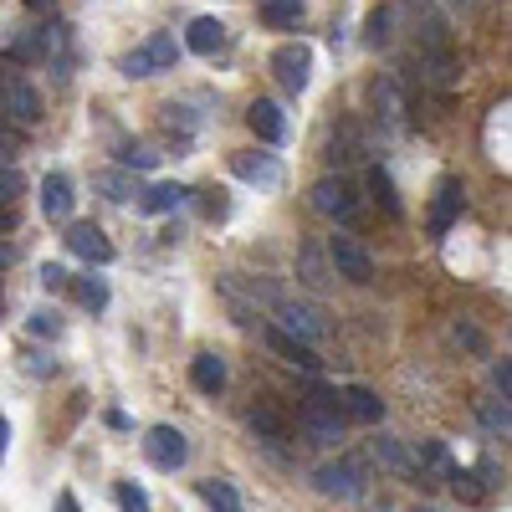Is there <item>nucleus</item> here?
<instances>
[{"label": "nucleus", "mask_w": 512, "mask_h": 512, "mask_svg": "<svg viewBox=\"0 0 512 512\" xmlns=\"http://www.w3.org/2000/svg\"><path fill=\"white\" fill-rule=\"evenodd\" d=\"M297 425H303V436L313 446H338L344 441V405H338V390L313 384V390L303 395V405H297Z\"/></svg>", "instance_id": "obj_1"}, {"label": "nucleus", "mask_w": 512, "mask_h": 512, "mask_svg": "<svg viewBox=\"0 0 512 512\" xmlns=\"http://www.w3.org/2000/svg\"><path fill=\"white\" fill-rule=\"evenodd\" d=\"M461 210H466V190H461V180H441V185H436V205H431V221H425V231H431V236H446V231L456 226Z\"/></svg>", "instance_id": "obj_11"}, {"label": "nucleus", "mask_w": 512, "mask_h": 512, "mask_svg": "<svg viewBox=\"0 0 512 512\" xmlns=\"http://www.w3.org/2000/svg\"><path fill=\"white\" fill-rule=\"evenodd\" d=\"M41 287H47V292H62V287H67V267L47 262V267H41Z\"/></svg>", "instance_id": "obj_37"}, {"label": "nucleus", "mask_w": 512, "mask_h": 512, "mask_svg": "<svg viewBox=\"0 0 512 512\" xmlns=\"http://www.w3.org/2000/svg\"><path fill=\"white\" fill-rule=\"evenodd\" d=\"M328 267L338 277H349V282H374V256L354 241V236H328Z\"/></svg>", "instance_id": "obj_6"}, {"label": "nucleus", "mask_w": 512, "mask_h": 512, "mask_svg": "<svg viewBox=\"0 0 512 512\" xmlns=\"http://www.w3.org/2000/svg\"><path fill=\"white\" fill-rule=\"evenodd\" d=\"M72 205H77L72 180L62 175V169H52V175L41 180V216H47V221H67V216H72Z\"/></svg>", "instance_id": "obj_15"}, {"label": "nucleus", "mask_w": 512, "mask_h": 512, "mask_svg": "<svg viewBox=\"0 0 512 512\" xmlns=\"http://www.w3.org/2000/svg\"><path fill=\"white\" fill-rule=\"evenodd\" d=\"M374 456H379V466H390V472H405V477L415 472V456H410L395 436H379V441H374Z\"/></svg>", "instance_id": "obj_25"}, {"label": "nucleus", "mask_w": 512, "mask_h": 512, "mask_svg": "<svg viewBox=\"0 0 512 512\" xmlns=\"http://www.w3.org/2000/svg\"><path fill=\"white\" fill-rule=\"evenodd\" d=\"M446 477H451V492H456L461 502H482V497H487V487L477 482V472H461V466H451Z\"/></svg>", "instance_id": "obj_28"}, {"label": "nucleus", "mask_w": 512, "mask_h": 512, "mask_svg": "<svg viewBox=\"0 0 512 512\" xmlns=\"http://www.w3.org/2000/svg\"><path fill=\"white\" fill-rule=\"evenodd\" d=\"M369 108L384 128H400L405 123V98H400V82L395 77H374L369 82Z\"/></svg>", "instance_id": "obj_12"}, {"label": "nucleus", "mask_w": 512, "mask_h": 512, "mask_svg": "<svg viewBox=\"0 0 512 512\" xmlns=\"http://www.w3.org/2000/svg\"><path fill=\"white\" fill-rule=\"evenodd\" d=\"M328 159L344 169V164H359L364 159V139H359V128L344 123V128H333V139H328Z\"/></svg>", "instance_id": "obj_21"}, {"label": "nucleus", "mask_w": 512, "mask_h": 512, "mask_svg": "<svg viewBox=\"0 0 512 512\" xmlns=\"http://www.w3.org/2000/svg\"><path fill=\"white\" fill-rule=\"evenodd\" d=\"M118 507L123 512H149V492L139 482H118Z\"/></svg>", "instance_id": "obj_33"}, {"label": "nucleus", "mask_w": 512, "mask_h": 512, "mask_svg": "<svg viewBox=\"0 0 512 512\" xmlns=\"http://www.w3.org/2000/svg\"><path fill=\"white\" fill-rule=\"evenodd\" d=\"M231 175L236 180H246V185H262V190H277L282 185V164H277V154H231Z\"/></svg>", "instance_id": "obj_9"}, {"label": "nucleus", "mask_w": 512, "mask_h": 512, "mask_svg": "<svg viewBox=\"0 0 512 512\" xmlns=\"http://www.w3.org/2000/svg\"><path fill=\"white\" fill-rule=\"evenodd\" d=\"M277 318H282L277 328H287L292 338H303V344H313V349L323 344V333H328L323 318H318L313 308H297V303H277Z\"/></svg>", "instance_id": "obj_16"}, {"label": "nucleus", "mask_w": 512, "mask_h": 512, "mask_svg": "<svg viewBox=\"0 0 512 512\" xmlns=\"http://www.w3.org/2000/svg\"><path fill=\"white\" fill-rule=\"evenodd\" d=\"M57 512H82V507H77V497H72V492H62V497H57Z\"/></svg>", "instance_id": "obj_41"}, {"label": "nucleus", "mask_w": 512, "mask_h": 512, "mask_svg": "<svg viewBox=\"0 0 512 512\" xmlns=\"http://www.w3.org/2000/svg\"><path fill=\"white\" fill-rule=\"evenodd\" d=\"M190 384L200 395H221L226 390V359L221 354H195L190 359Z\"/></svg>", "instance_id": "obj_20"}, {"label": "nucleus", "mask_w": 512, "mask_h": 512, "mask_svg": "<svg viewBox=\"0 0 512 512\" xmlns=\"http://www.w3.org/2000/svg\"><path fill=\"white\" fill-rule=\"evenodd\" d=\"M67 246L82 256V262H93V267H108V262H113V241H108L98 226H72V231H67Z\"/></svg>", "instance_id": "obj_17"}, {"label": "nucleus", "mask_w": 512, "mask_h": 512, "mask_svg": "<svg viewBox=\"0 0 512 512\" xmlns=\"http://www.w3.org/2000/svg\"><path fill=\"white\" fill-rule=\"evenodd\" d=\"M246 123H251V134L262 139V144H282L287 139V113L272 103V98H256L246 108Z\"/></svg>", "instance_id": "obj_13"}, {"label": "nucleus", "mask_w": 512, "mask_h": 512, "mask_svg": "<svg viewBox=\"0 0 512 512\" xmlns=\"http://www.w3.org/2000/svg\"><path fill=\"white\" fill-rule=\"evenodd\" d=\"M338 405H344V420H364V425L384 420V400L369 390V384H344V390H338Z\"/></svg>", "instance_id": "obj_14"}, {"label": "nucleus", "mask_w": 512, "mask_h": 512, "mask_svg": "<svg viewBox=\"0 0 512 512\" xmlns=\"http://www.w3.org/2000/svg\"><path fill=\"white\" fill-rule=\"evenodd\" d=\"M364 41H369V47H384V41H390V11H374L369 16V36Z\"/></svg>", "instance_id": "obj_36"}, {"label": "nucleus", "mask_w": 512, "mask_h": 512, "mask_svg": "<svg viewBox=\"0 0 512 512\" xmlns=\"http://www.w3.org/2000/svg\"><path fill=\"white\" fill-rule=\"evenodd\" d=\"M313 482H318V492H323V497L354 502V497H364V487H369V472H364V461H359V456H338V461L318 466V472H313Z\"/></svg>", "instance_id": "obj_4"}, {"label": "nucleus", "mask_w": 512, "mask_h": 512, "mask_svg": "<svg viewBox=\"0 0 512 512\" xmlns=\"http://www.w3.org/2000/svg\"><path fill=\"white\" fill-rule=\"evenodd\" d=\"M185 200H190L185 185H154V190L139 195V210H149V216H169V210H180Z\"/></svg>", "instance_id": "obj_22"}, {"label": "nucleus", "mask_w": 512, "mask_h": 512, "mask_svg": "<svg viewBox=\"0 0 512 512\" xmlns=\"http://www.w3.org/2000/svg\"><path fill=\"white\" fill-rule=\"evenodd\" d=\"M226 26L216 21V16H195L190 21V36H185V47L195 52V57H216V52H226Z\"/></svg>", "instance_id": "obj_18"}, {"label": "nucleus", "mask_w": 512, "mask_h": 512, "mask_svg": "<svg viewBox=\"0 0 512 512\" xmlns=\"http://www.w3.org/2000/svg\"><path fill=\"white\" fill-rule=\"evenodd\" d=\"M118 159H123L128 169H154V164H159V154H149L144 144H123V149H118Z\"/></svg>", "instance_id": "obj_35"}, {"label": "nucleus", "mask_w": 512, "mask_h": 512, "mask_svg": "<svg viewBox=\"0 0 512 512\" xmlns=\"http://www.w3.org/2000/svg\"><path fill=\"white\" fill-rule=\"evenodd\" d=\"M425 461H431V466H441V472H451V451H446L441 441H425Z\"/></svg>", "instance_id": "obj_39"}, {"label": "nucleus", "mask_w": 512, "mask_h": 512, "mask_svg": "<svg viewBox=\"0 0 512 512\" xmlns=\"http://www.w3.org/2000/svg\"><path fill=\"white\" fill-rule=\"evenodd\" d=\"M93 185H98L108 200H118V205H128V200H139V195H144V190L134 185V175H128V169H103Z\"/></svg>", "instance_id": "obj_23"}, {"label": "nucleus", "mask_w": 512, "mask_h": 512, "mask_svg": "<svg viewBox=\"0 0 512 512\" xmlns=\"http://www.w3.org/2000/svg\"><path fill=\"white\" fill-rule=\"evenodd\" d=\"M369 195H374V200L384 205V216H400V210H405V205H400V195H395V180H390V169H379V164L369 169Z\"/></svg>", "instance_id": "obj_24"}, {"label": "nucleus", "mask_w": 512, "mask_h": 512, "mask_svg": "<svg viewBox=\"0 0 512 512\" xmlns=\"http://www.w3.org/2000/svg\"><path fill=\"white\" fill-rule=\"evenodd\" d=\"M272 72L287 93H303L308 77H313V47H303V41H282V47L272 52Z\"/></svg>", "instance_id": "obj_7"}, {"label": "nucleus", "mask_w": 512, "mask_h": 512, "mask_svg": "<svg viewBox=\"0 0 512 512\" xmlns=\"http://www.w3.org/2000/svg\"><path fill=\"white\" fill-rule=\"evenodd\" d=\"M246 425H251V436L267 441V446H282V441H287V420H282L277 405H267V400H256V405L246 410Z\"/></svg>", "instance_id": "obj_19"}, {"label": "nucleus", "mask_w": 512, "mask_h": 512, "mask_svg": "<svg viewBox=\"0 0 512 512\" xmlns=\"http://www.w3.org/2000/svg\"><path fill=\"white\" fill-rule=\"evenodd\" d=\"M272 26H292V21H303V0H267V11H262Z\"/></svg>", "instance_id": "obj_31"}, {"label": "nucleus", "mask_w": 512, "mask_h": 512, "mask_svg": "<svg viewBox=\"0 0 512 512\" xmlns=\"http://www.w3.org/2000/svg\"><path fill=\"white\" fill-rule=\"evenodd\" d=\"M262 338H267V349H272V354H282L287 364L308 369V374H318V369H323L318 349H313V344H303V338H292L287 328H277V323H272V328H262Z\"/></svg>", "instance_id": "obj_10"}, {"label": "nucleus", "mask_w": 512, "mask_h": 512, "mask_svg": "<svg viewBox=\"0 0 512 512\" xmlns=\"http://www.w3.org/2000/svg\"><path fill=\"white\" fill-rule=\"evenodd\" d=\"M6 267H11V251H6V246H0V272H6Z\"/></svg>", "instance_id": "obj_43"}, {"label": "nucleus", "mask_w": 512, "mask_h": 512, "mask_svg": "<svg viewBox=\"0 0 512 512\" xmlns=\"http://www.w3.org/2000/svg\"><path fill=\"white\" fill-rule=\"evenodd\" d=\"M180 62V47L169 31H154L149 41H139L134 52L123 57V77H159V72H175Z\"/></svg>", "instance_id": "obj_3"}, {"label": "nucleus", "mask_w": 512, "mask_h": 512, "mask_svg": "<svg viewBox=\"0 0 512 512\" xmlns=\"http://www.w3.org/2000/svg\"><path fill=\"white\" fill-rule=\"evenodd\" d=\"M77 303L93 308V313H103V308H108V282H103V277H82V282H77Z\"/></svg>", "instance_id": "obj_29"}, {"label": "nucleus", "mask_w": 512, "mask_h": 512, "mask_svg": "<svg viewBox=\"0 0 512 512\" xmlns=\"http://www.w3.org/2000/svg\"><path fill=\"white\" fill-rule=\"evenodd\" d=\"M26 333H31V338H57V333H62V318L47 313V308H36V313L26 318Z\"/></svg>", "instance_id": "obj_32"}, {"label": "nucleus", "mask_w": 512, "mask_h": 512, "mask_svg": "<svg viewBox=\"0 0 512 512\" xmlns=\"http://www.w3.org/2000/svg\"><path fill=\"white\" fill-rule=\"evenodd\" d=\"M6 441H11V420L0 415V456H6Z\"/></svg>", "instance_id": "obj_42"}, {"label": "nucleus", "mask_w": 512, "mask_h": 512, "mask_svg": "<svg viewBox=\"0 0 512 512\" xmlns=\"http://www.w3.org/2000/svg\"><path fill=\"white\" fill-rule=\"evenodd\" d=\"M16 195H21V175H16V164L0 169V210H16Z\"/></svg>", "instance_id": "obj_34"}, {"label": "nucleus", "mask_w": 512, "mask_h": 512, "mask_svg": "<svg viewBox=\"0 0 512 512\" xmlns=\"http://www.w3.org/2000/svg\"><path fill=\"white\" fill-rule=\"evenodd\" d=\"M200 497H205V507H216V512H241V492L231 487V482H200Z\"/></svg>", "instance_id": "obj_26"}, {"label": "nucleus", "mask_w": 512, "mask_h": 512, "mask_svg": "<svg viewBox=\"0 0 512 512\" xmlns=\"http://www.w3.org/2000/svg\"><path fill=\"white\" fill-rule=\"evenodd\" d=\"M11 57L16 62H31V57H47V26H36V31H26L16 47H11Z\"/></svg>", "instance_id": "obj_30"}, {"label": "nucleus", "mask_w": 512, "mask_h": 512, "mask_svg": "<svg viewBox=\"0 0 512 512\" xmlns=\"http://www.w3.org/2000/svg\"><path fill=\"white\" fill-rule=\"evenodd\" d=\"M0 108H6L16 123H26V128H36V123H41V93L31 88L26 77H16V72L0 77Z\"/></svg>", "instance_id": "obj_8"}, {"label": "nucleus", "mask_w": 512, "mask_h": 512, "mask_svg": "<svg viewBox=\"0 0 512 512\" xmlns=\"http://www.w3.org/2000/svg\"><path fill=\"white\" fill-rule=\"evenodd\" d=\"M492 390H497L502 400L512 395V364H507V359H502V364H492Z\"/></svg>", "instance_id": "obj_38"}, {"label": "nucleus", "mask_w": 512, "mask_h": 512, "mask_svg": "<svg viewBox=\"0 0 512 512\" xmlns=\"http://www.w3.org/2000/svg\"><path fill=\"white\" fill-rule=\"evenodd\" d=\"M144 456L159 466V472H180V466L190 461V441H185V431H175V425H149Z\"/></svg>", "instance_id": "obj_5"}, {"label": "nucleus", "mask_w": 512, "mask_h": 512, "mask_svg": "<svg viewBox=\"0 0 512 512\" xmlns=\"http://www.w3.org/2000/svg\"><path fill=\"white\" fill-rule=\"evenodd\" d=\"M482 415H487V425H492V431H502V436H507V400H502V405H487Z\"/></svg>", "instance_id": "obj_40"}, {"label": "nucleus", "mask_w": 512, "mask_h": 512, "mask_svg": "<svg viewBox=\"0 0 512 512\" xmlns=\"http://www.w3.org/2000/svg\"><path fill=\"white\" fill-rule=\"evenodd\" d=\"M11 159H16V154H11V149H0V169H6V164H11Z\"/></svg>", "instance_id": "obj_44"}, {"label": "nucleus", "mask_w": 512, "mask_h": 512, "mask_svg": "<svg viewBox=\"0 0 512 512\" xmlns=\"http://www.w3.org/2000/svg\"><path fill=\"white\" fill-rule=\"evenodd\" d=\"M313 210H318L323 221H333V226H354L359 210H364V200H359V190H354L349 175H323V180L313 185Z\"/></svg>", "instance_id": "obj_2"}, {"label": "nucleus", "mask_w": 512, "mask_h": 512, "mask_svg": "<svg viewBox=\"0 0 512 512\" xmlns=\"http://www.w3.org/2000/svg\"><path fill=\"white\" fill-rule=\"evenodd\" d=\"M415 512H436V507H415Z\"/></svg>", "instance_id": "obj_45"}, {"label": "nucleus", "mask_w": 512, "mask_h": 512, "mask_svg": "<svg viewBox=\"0 0 512 512\" xmlns=\"http://www.w3.org/2000/svg\"><path fill=\"white\" fill-rule=\"evenodd\" d=\"M297 262H303V282H308L313 292H323V287H328V267H323V251H318L313 241H308L303 251H297Z\"/></svg>", "instance_id": "obj_27"}]
</instances>
